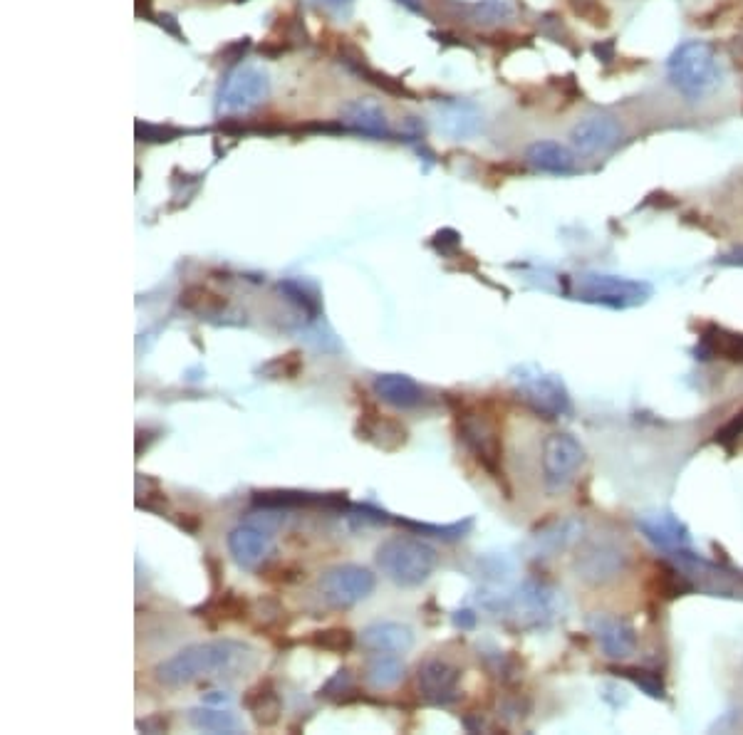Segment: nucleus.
I'll list each match as a JSON object with an SVG mask.
<instances>
[{
	"mask_svg": "<svg viewBox=\"0 0 743 735\" xmlns=\"http://www.w3.org/2000/svg\"><path fill=\"white\" fill-rule=\"evenodd\" d=\"M667 77L679 95L687 97L689 102H699V99L719 90L724 70H721L716 50L709 43L687 40L669 55Z\"/></svg>",
	"mask_w": 743,
	"mask_h": 735,
	"instance_id": "2",
	"label": "nucleus"
},
{
	"mask_svg": "<svg viewBox=\"0 0 743 735\" xmlns=\"http://www.w3.org/2000/svg\"><path fill=\"white\" fill-rule=\"evenodd\" d=\"M580 533H583V520L578 518H568L563 520V523H555L553 528L545 530V533H540V545L548 547L550 552L555 550H563V547H568L570 542H575L580 538Z\"/></svg>",
	"mask_w": 743,
	"mask_h": 735,
	"instance_id": "27",
	"label": "nucleus"
},
{
	"mask_svg": "<svg viewBox=\"0 0 743 735\" xmlns=\"http://www.w3.org/2000/svg\"><path fill=\"white\" fill-rule=\"evenodd\" d=\"M483 127V114L474 102L466 99H444L436 104V129L454 142L476 137Z\"/></svg>",
	"mask_w": 743,
	"mask_h": 735,
	"instance_id": "11",
	"label": "nucleus"
},
{
	"mask_svg": "<svg viewBox=\"0 0 743 735\" xmlns=\"http://www.w3.org/2000/svg\"><path fill=\"white\" fill-rule=\"evenodd\" d=\"M439 565L434 547L422 538L394 535L377 547V567L399 587H417L431 577Z\"/></svg>",
	"mask_w": 743,
	"mask_h": 735,
	"instance_id": "3",
	"label": "nucleus"
},
{
	"mask_svg": "<svg viewBox=\"0 0 743 735\" xmlns=\"http://www.w3.org/2000/svg\"><path fill=\"white\" fill-rule=\"evenodd\" d=\"M362 434H365V439L377 443L379 448H384V451H394V448L404 446V441H407V429L382 414L370 416L362 426Z\"/></svg>",
	"mask_w": 743,
	"mask_h": 735,
	"instance_id": "24",
	"label": "nucleus"
},
{
	"mask_svg": "<svg viewBox=\"0 0 743 735\" xmlns=\"http://www.w3.org/2000/svg\"><path fill=\"white\" fill-rule=\"evenodd\" d=\"M327 3H330V5H350L352 0H327Z\"/></svg>",
	"mask_w": 743,
	"mask_h": 735,
	"instance_id": "34",
	"label": "nucleus"
},
{
	"mask_svg": "<svg viewBox=\"0 0 743 735\" xmlns=\"http://www.w3.org/2000/svg\"><path fill=\"white\" fill-rule=\"evenodd\" d=\"M243 706H246V711L251 713L258 726H273V723H278L280 713H283V701H280L278 691L270 681L248 688V693L243 696Z\"/></svg>",
	"mask_w": 743,
	"mask_h": 735,
	"instance_id": "21",
	"label": "nucleus"
},
{
	"mask_svg": "<svg viewBox=\"0 0 743 735\" xmlns=\"http://www.w3.org/2000/svg\"><path fill=\"white\" fill-rule=\"evenodd\" d=\"M412 629L397 622H377L362 632V646L370 651H387V654H404L412 649Z\"/></svg>",
	"mask_w": 743,
	"mask_h": 735,
	"instance_id": "20",
	"label": "nucleus"
},
{
	"mask_svg": "<svg viewBox=\"0 0 743 735\" xmlns=\"http://www.w3.org/2000/svg\"><path fill=\"white\" fill-rule=\"evenodd\" d=\"M409 528L412 530H419V533H429L434 535V538H444V540H459L464 538L466 530L471 528V520H464V523H456V525H419V523H407Z\"/></svg>",
	"mask_w": 743,
	"mask_h": 735,
	"instance_id": "30",
	"label": "nucleus"
},
{
	"mask_svg": "<svg viewBox=\"0 0 743 735\" xmlns=\"http://www.w3.org/2000/svg\"><path fill=\"white\" fill-rule=\"evenodd\" d=\"M374 589V575L365 567L337 565L320 577V594L332 609H350L367 599Z\"/></svg>",
	"mask_w": 743,
	"mask_h": 735,
	"instance_id": "6",
	"label": "nucleus"
},
{
	"mask_svg": "<svg viewBox=\"0 0 743 735\" xmlns=\"http://www.w3.org/2000/svg\"><path fill=\"white\" fill-rule=\"evenodd\" d=\"M575 567H578L583 580L592 582V585H605V582L615 580L617 575L625 572L627 555L612 542L592 540L583 545L578 560H575Z\"/></svg>",
	"mask_w": 743,
	"mask_h": 735,
	"instance_id": "9",
	"label": "nucleus"
},
{
	"mask_svg": "<svg viewBox=\"0 0 743 735\" xmlns=\"http://www.w3.org/2000/svg\"><path fill=\"white\" fill-rule=\"evenodd\" d=\"M367 684L377 691H387L394 688L404 679V664L397 654H387V651H374V656L367 661L365 669Z\"/></svg>",
	"mask_w": 743,
	"mask_h": 735,
	"instance_id": "22",
	"label": "nucleus"
},
{
	"mask_svg": "<svg viewBox=\"0 0 743 735\" xmlns=\"http://www.w3.org/2000/svg\"><path fill=\"white\" fill-rule=\"evenodd\" d=\"M191 726L199 728V731L206 733H236L238 731V721L233 713L221 711V708H194L189 713Z\"/></svg>",
	"mask_w": 743,
	"mask_h": 735,
	"instance_id": "26",
	"label": "nucleus"
},
{
	"mask_svg": "<svg viewBox=\"0 0 743 735\" xmlns=\"http://www.w3.org/2000/svg\"><path fill=\"white\" fill-rule=\"evenodd\" d=\"M741 436H743V411L741 414H736L734 419L724 426V429L716 431V443H721V446H731V443L739 441Z\"/></svg>",
	"mask_w": 743,
	"mask_h": 735,
	"instance_id": "32",
	"label": "nucleus"
},
{
	"mask_svg": "<svg viewBox=\"0 0 743 735\" xmlns=\"http://www.w3.org/2000/svg\"><path fill=\"white\" fill-rule=\"evenodd\" d=\"M270 95V77L256 65H241L231 72L221 95V107L226 112H246L266 102Z\"/></svg>",
	"mask_w": 743,
	"mask_h": 735,
	"instance_id": "8",
	"label": "nucleus"
},
{
	"mask_svg": "<svg viewBox=\"0 0 743 735\" xmlns=\"http://www.w3.org/2000/svg\"><path fill=\"white\" fill-rule=\"evenodd\" d=\"M526 161L533 166L535 171H543V174H555L565 176L575 171V156L573 151L558 142H533L526 149Z\"/></svg>",
	"mask_w": 743,
	"mask_h": 735,
	"instance_id": "19",
	"label": "nucleus"
},
{
	"mask_svg": "<svg viewBox=\"0 0 743 735\" xmlns=\"http://www.w3.org/2000/svg\"><path fill=\"white\" fill-rule=\"evenodd\" d=\"M374 394L394 409H414L424 399L422 387L407 374H379L374 379Z\"/></svg>",
	"mask_w": 743,
	"mask_h": 735,
	"instance_id": "18",
	"label": "nucleus"
},
{
	"mask_svg": "<svg viewBox=\"0 0 743 735\" xmlns=\"http://www.w3.org/2000/svg\"><path fill=\"white\" fill-rule=\"evenodd\" d=\"M246 656H251V649L241 641H204V644L186 646V649L176 651L171 659L161 661L154 669V676L161 686L181 688L201 679L233 674Z\"/></svg>",
	"mask_w": 743,
	"mask_h": 735,
	"instance_id": "1",
	"label": "nucleus"
},
{
	"mask_svg": "<svg viewBox=\"0 0 743 735\" xmlns=\"http://www.w3.org/2000/svg\"><path fill=\"white\" fill-rule=\"evenodd\" d=\"M459 434L471 453L478 458L486 471L498 473V463H501V436H498L496 424L483 414H464L459 416Z\"/></svg>",
	"mask_w": 743,
	"mask_h": 735,
	"instance_id": "10",
	"label": "nucleus"
},
{
	"mask_svg": "<svg viewBox=\"0 0 743 735\" xmlns=\"http://www.w3.org/2000/svg\"><path fill=\"white\" fill-rule=\"evenodd\" d=\"M585 463V448L570 434H550L543 443V478L550 490H563L575 481Z\"/></svg>",
	"mask_w": 743,
	"mask_h": 735,
	"instance_id": "5",
	"label": "nucleus"
},
{
	"mask_svg": "<svg viewBox=\"0 0 743 735\" xmlns=\"http://www.w3.org/2000/svg\"><path fill=\"white\" fill-rule=\"evenodd\" d=\"M721 265H741L743 268V248H734L731 253H726L724 258L719 260Z\"/></svg>",
	"mask_w": 743,
	"mask_h": 735,
	"instance_id": "33",
	"label": "nucleus"
},
{
	"mask_svg": "<svg viewBox=\"0 0 743 735\" xmlns=\"http://www.w3.org/2000/svg\"><path fill=\"white\" fill-rule=\"evenodd\" d=\"M617 674L625 676V679H630L632 684L642 688L647 696L652 698H664V684L662 679H659L657 674H652V671H644V669H617Z\"/></svg>",
	"mask_w": 743,
	"mask_h": 735,
	"instance_id": "29",
	"label": "nucleus"
},
{
	"mask_svg": "<svg viewBox=\"0 0 743 735\" xmlns=\"http://www.w3.org/2000/svg\"><path fill=\"white\" fill-rule=\"evenodd\" d=\"M459 669L451 666L449 661L441 659H431L424 661L419 666L417 674V684H419V693L431 703H451L456 698V691H459Z\"/></svg>",
	"mask_w": 743,
	"mask_h": 735,
	"instance_id": "15",
	"label": "nucleus"
},
{
	"mask_svg": "<svg viewBox=\"0 0 743 735\" xmlns=\"http://www.w3.org/2000/svg\"><path fill=\"white\" fill-rule=\"evenodd\" d=\"M622 139V127L607 114H592L578 122L570 132V142L580 154H605Z\"/></svg>",
	"mask_w": 743,
	"mask_h": 735,
	"instance_id": "12",
	"label": "nucleus"
},
{
	"mask_svg": "<svg viewBox=\"0 0 743 735\" xmlns=\"http://www.w3.org/2000/svg\"><path fill=\"white\" fill-rule=\"evenodd\" d=\"M637 528L642 530L644 538L652 542V545H657L659 550L674 552V555L687 550L691 542L687 525L669 513L644 515V518L637 523Z\"/></svg>",
	"mask_w": 743,
	"mask_h": 735,
	"instance_id": "16",
	"label": "nucleus"
},
{
	"mask_svg": "<svg viewBox=\"0 0 743 735\" xmlns=\"http://www.w3.org/2000/svg\"><path fill=\"white\" fill-rule=\"evenodd\" d=\"M340 117L352 132H360L377 139L387 137L389 134L387 114H384L382 104L374 102V99H350L347 104H342Z\"/></svg>",
	"mask_w": 743,
	"mask_h": 735,
	"instance_id": "17",
	"label": "nucleus"
},
{
	"mask_svg": "<svg viewBox=\"0 0 743 735\" xmlns=\"http://www.w3.org/2000/svg\"><path fill=\"white\" fill-rule=\"evenodd\" d=\"M649 297H652V285L644 280L607 273H585L578 278V300L610 307V310H630V307L644 305Z\"/></svg>",
	"mask_w": 743,
	"mask_h": 735,
	"instance_id": "4",
	"label": "nucleus"
},
{
	"mask_svg": "<svg viewBox=\"0 0 743 735\" xmlns=\"http://www.w3.org/2000/svg\"><path fill=\"white\" fill-rule=\"evenodd\" d=\"M228 550L238 565L246 567V570H256L273 552V538H270L268 530L258 528V525H238L228 535Z\"/></svg>",
	"mask_w": 743,
	"mask_h": 735,
	"instance_id": "14",
	"label": "nucleus"
},
{
	"mask_svg": "<svg viewBox=\"0 0 743 735\" xmlns=\"http://www.w3.org/2000/svg\"><path fill=\"white\" fill-rule=\"evenodd\" d=\"M181 307L189 312H194V315H201V317H213L218 315V312L226 310V300H223L221 295L211 293L209 288H204V285H191V288H186L184 293H181Z\"/></svg>",
	"mask_w": 743,
	"mask_h": 735,
	"instance_id": "25",
	"label": "nucleus"
},
{
	"mask_svg": "<svg viewBox=\"0 0 743 735\" xmlns=\"http://www.w3.org/2000/svg\"><path fill=\"white\" fill-rule=\"evenodd\" d=\"M570 8L580 15V18L590 20L592 25H605L607 23V10L602 8L600 0H568Z\"/></svg>",
	"mask_w": 743,
	"mask_h": 735,
	"instance_id": "31",
	"label": "nucleus"
},
{
	"mask_svg": "<svg viewBox=\"0 0 743 735\" xmlns=\"http://www.w3.org/2000/svg\"><path fill=\"white\" fill-rule=\"evenodd\" d=\"M310 641H313V646H318L322 651H330V654H350L352 646H355V634L350 629L332 627L325 629V632H315Z\"/></svg>",
	"mask_w": 743,
	"mask_h": 735,
	"instance_id": "28",
	"label": "nucleus"
},
{
	"mask_svg": "<svg viewBox=\"0 0 743 735\" xmlns=\"http://www.w3.org/2000/svg\"><path fill=\"white\" fill-rule=\"evenodd\" d=\"M701 352L709 354V357H721L743 364V335L724 330V327H709L701 335Z\"/></svg>",
	"mask_w": 743,
	"mask_h": 735,
	"instance_id": "23",
	"label": "nucleus"
},
{
	"mask_svg": "<svg viewBox=\"0 0 743 735\" xmlns=\"http://www.w3.org/2000/svg\"><path fill=\"white\" fill-rule=\"evenodd\" d=\"M590 629L595 634L597 644L610 659H627L637 649V634L632 624L622 617H610V614H595L590 619Z\"/></svg>",
	"mask_w": 743,
	"mask_h": 735,
	"instance_id": "13",
	"label": "nucleus"
},
{
	"mask_svg": "<svg viewBox=\"0 0 743 735\" xmlns=\"http://www.w3.org/2000/svg\"><path fill=\"white\" fill-rule=\"evenodd\" d=\"M518 399L526 401L535 414L545 416V419H558V416L570 411V396L565 392L563 382L553 374H523L516 379Z\"/></svg>",
	"mask_w": 743,
	"mask_h": 735,
	"instance_id": "7",
	"label": "nucleus"
}]
</instances>
